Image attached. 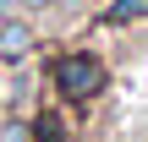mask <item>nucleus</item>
<instances>
[{
  "label": "nucleus",
  "instance_id": "obj_4",
  "mask_svg": "<svg viewBox=\"0 0 148 142\" xmlns=\"http://www.w3.org/2000/svg\"><path fill=\"white\" fill-rule=\"evenodd\" d=\"M27 137H33V142H66V120H60V109H44V115H33Z\"/></svg>",
  "mask_w": 148,
  "mask_h": 142
},
{
  "label": "nucleus",
  "instance_id": "obj_3",
  "mask_svg": "<svg viewBox=\"0 0 148 142\" xmlns=\"http://www.w3.org/2000/svg\"><path fill=\"white\" fill-rule=\"evenodd\" d=\"M99 22L104 27H137V22H148V0H104Z\"/></svg>",
  "mask_w": 148,
  "mask_h": 142
},
{
  "label": "nucleus",
  "instance_id": "obj_1",
  "mask_svg": "<svg viewBox=\"0 0 148 142\" xmlns=\"http://www.w3.org/2000/svg\"><path fill=\"white\" fill-rule=\"evenodd\" d=\"M104 82H110V71H104V60L93 49H66V55L49 60V88L66 104H93L104 93Z\"/></svg>",
  "mask_w": 148,
  "mask_h": 142
},
{
  "label": "nucleus",
  "instance_id": "obj_5",
  "mask_svg": "<svg viewBox=\"0 0 148 142\" xmlns=\"http://www.w3.org/2000/svg\"><path fill=\"white\" fill-rule=\"evenodd\" d=\"M0 142H33V137H27V126H22V120H5V131H0Z\"/></svg>",
  "mask_w": 148,
  "mask_h": 142
},
{
  "label": "nucleus",
  "instance_id": "obj_2",
  "mask_svg": "<svg viewBox=\"0 0 148 142\" xmlns=\"http://www.w3.org/2000/svg\"><path fill=\"white\" fill-rule=\"evenodd\" d=\"M33 44H38L33 22H27V16H16V11H5V16H0V66L27 60V55H33Z\"/></svg>",
  "mask_w": 148,
  "mask_h": 142
},
{
  "label": "nucleus",
  "instance_id": "obj_7",
  "mask_svg": "<svg viewBox=\"0 0 148 142\" xmlns=\"http://www.w3.org/2000/svg\"><path fill=\"white\" fill-rule=\"evenodd\" d=\"M5 11H16V0H0V16H5Z\"/></svg>",
  "mask_w": 148,
  "mask_h": 142
},
{
  "label": "nucleus",
  "instance_id": "obj_6",
  "mask_svg": "<svg viewBox=\"0 0 148 142\" xmlns=\"http://www.w3.org/2000/svg\"><path fill=\"white\" fill-rule=\"evenodd\" d=\"M55 0H16V11H49Z\"/></svg>",
  "mask_w": 148,
  "mask_h": 142
}]
</instances>
